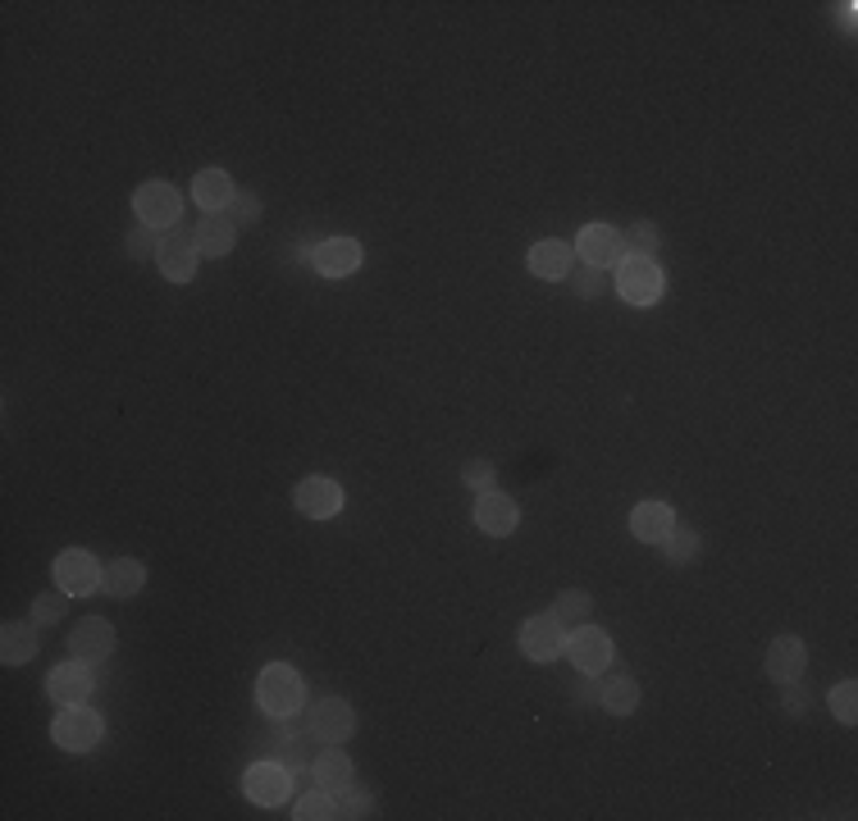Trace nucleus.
<instances>
[{"label":"nucleus","mask_w":858,"mask_h":821,"mask_svg":"<svg viewBox=\"0 0 858 821\" xmlns=\"http://www.w3.org/2000/svg\"><path fill=\"white\" fill-rule=\"evenodd\" d=\"M475 525H480L485 535H494V539H507L511 529L520 525V511H516V502L507 493L489 489V493H480V502H475Z\"/></svg>","instance_id":"15"},{"label":"nucleus","mask_w":858,"mask_h":821,"mask_svg":"<svg viewBox=\"0 0 858 821\" xmlns=\"http://www.w3.org/2000/svg\"><path fill=\"white\" fill-rule=\"evenodd\" d=\"M526 265H530V274H539V278H571V265H576V252H571V243H557V237H544V243H535L530 247V256H526Z\"/></svg>","instance_id":"18"},{"label":"nucleus","mask_w":858,"mask_h":821,"mask_svg":"<svg viewBox=\"0 0 858 821\" xmlns=\"http://www.w3.org/2000/svg\"><path fill=\"white\" fill-rule=\"evenodd\" d=\"M101 735H106V721L91 712V707H82V703H74V707H60V716L51 721V740L60 744V749H69V753H87V749H97L101 744Z\"/></svg>","instance_id":"2"},{"label":"nucleus","mask_w":858,"mask_h":821,"mask_svg":"<svg viewBox=\"0 0 858 821\" xmlns=\"http://www.w3.org/2000/svg\"><path fill=\"white\" fill-rule=\"evenodd\" d=\"M520 653L530 662H553L566 653V625L553 616V612H539L520 625Z\"/></svg>","instance_id":"7"},{"label":"nucleus","mask_w":858,"mask_h":821,"mask_svg":"<svg viewBox=\"0 0 858 821\" xmlns=\"http://www.w3.org/2000/svg\"><path fill=\"white\" fill-rule=\"evenodd\" d=\"M803 666H808V648H803L794 635L772 639V648H768V675H772L777 685H794V681H803Z\"/></svg>","instance_id":"17"},{"label":"nucleus","mask_w":858,"mask_h":821,"mask_svg":"<svg viewBox=\"0 0 858 821\" xmlns=\"http://www.w3.org/2000/svg\"><path fill=\"white\" fill-rule=\"evenodd\" d=\"M553 616H557V620L566 625V631H576V625H585V620L594 616V598H589L585 589H566V594L557 598Z\"/></svg>","instance_id":"26"},{"label":"nucleus","mask_w":858,"mask_h":821,"mask_svg":"<svg viewBox=\"0 0 858 821\" xmlns=\"http://www.w3.org/2000/svg\"><path fill=\"white\" fill-rule=\"evenodd\" d=\"M256 703H261V712H265L270 721H293V716L302 712V703H306L302 675H298L293 666H283V662L265 666L261 681H256Z\"/></svg>","instance_id":"1"},{"label":"nucleus","mask_w":858,"mask_h":821,"mask_svg":"<svg viewBox=\"0 0 858 821\" xmlns=\"http://www.w3.org/2000/svg\"><path fill=\"white\" fill-rule=\"evenodd\" d=\"M662 548H666V561H676V566H690L694 557H699V535L690 525H676L672 535L662 539Z\"/></svg>","instance_id":"27"},{"label":"nucleus","mask_w":858,"mask_h":821,"mask_svg":"<svg viewBox=\"0 0 858 821\" xmlns=\"http://www.w3.org/2000/svg\"><path fill=\"white\" fill-rule=\"evenodd\" d=\"M298 821H329V817H339V808H333V794L329 790H311V794H302L298 799V812H293Z\"/></svg>","instance_id":"28"},{"label":"nucleus","mask_w":858,"mask_h":821,"mask_svg":"<svg viewBox=\"0 0 858 821\" xmlns=\"http://www.w3.org/2000/svg\"><path fill=\"white\" fill-rule=\"evenodd\" d=\"M298 511L311 516V520H333L343 511V489L333 485L329 475H311L298 485Z\"/></svg>","instance_id":"13"},{"label":"nucleus","mask_w":858,"mask_h":821,"mask_svg":"<svg viewBox=\"0 0 858 821\" xmlns=\"http://www.w3.org/2000/svg\"><path fill=\"white\" fill-rule=\"evenodd\" d=\"M91 671H87V662H60L51 675H46V694H51L60 707H74V703H87V694H91Z\"/></svg>","instance_id":"14"},{"label":"nucleus","mask_w":858,"mask_h":821,"mask_svg":"<svg viewBox=\"0 0 858 821\" xmlns=\"http://www.w3.org/2000/svg\"><path fill=\"white\" fill-rule=\"evenodd\" d=\"M233 178L224 174V169H202L197 178H193V202L206 211V215H224L228 211V202H233Z\"/></svg>","instance_id":"21"},{"label":"nucleus","mask_w":858,"mask_h":821,"mask_svg":"<svg viewBox=\"0 0 858 821\" xmlns=\"http://www.w3.org/2000/svg\"><path fill=\"white\" fill-rule=\"evenodd\" d=\"M566 657H571V666H581L585 675H603L612 666L616 648H612V635L594 631V625L585 620V625H576V635H566Z\"/></svg>","instance_id":"8"},{"label":"nucleus","mask_w":858,"mask_h":821,"mask_svg":"<svg viewBox=\"0 0 858 821\" xmlns=\"http://www.w3.org/2000/svg\"><path fill=\"white\" fill-rule=\"evenodd\" d=\"M243 790H247L252 803L279 808L283 799L293 794V766H283V762H256L247 776H243Z\"/></svg>","instance_id":"10"},{"label":"nucleus","mask_w":858,"mask_h":821,"mask_svg":"<svg viewBox=\"0 0 858 821\" xmlns=\"http://www.w3.org/2000/svg\"><path fill=\"white\" fill-rule=\"evenodd\" d=\"M662 265H653V256H626L616 265V293H622L631 306H653L662 297Z\"/></svg>","instance_id":"3"},{"label":"nucleus","mask_w":858,"mask_h":821,"mask_svg":"<svg viewBox=\"0 0 858 821\" xmlns=\"http://www.w3.org/2000/svg\"><path fill=\"white\" fill-rule=\"evenodd\" d=\"M197 243H193V233H160V252H156V265L169 283H187L197 274Z\"/></svg>","instance_id":"12"},{"label":"nucleus","mask_w":858,"mask_h":821,"mask_svg":"<svg viewBox=\"0 0 858 821\" xmlns=\"http://www.w3.org/2000/svg\"><path fill=\"white\" fill-rule=\"evenodd\" d=\"M237 228H243V224H256L261 219V197H256V192H233V202H228V211H224Z\"/></svg>","instance_id":"31"},{"label":"nucleus","mask_w":858,"mask_h":821,"mask_svg":"<svg viewBox=\"0 0 858 821\" xmlns=\"http://www.w3.org/2000/svg\"><path fill=\"white\" fill-rule=\"evenodd\" d=\"M781 703H786L790 716H803V712H808V690H803V681L786 685V698H781Z\"/></svg>","instance_id":"37"},{"label":"nucleus","mask_w":858,"mask_h":821,"mask_svg":"<svg viewBox=\"0 0 858 821\" xmlns=\"http://www.w3.org/2000/svg\"><path fill=\"white\" fill-rule=\"evenodd\" d=\"M622 243H626V256H653L657 252V224H649V219L631 224L622 233Z\"/></svg>","instance_id":"29"},{"label":"nucleus","mask_w":858,"mask_h":821,"mask_svg":"<svg viewBox=\"0 0 858 821\" xmlns=\"http://www.w3.org/2000/svg\"><path fill=\"white\" fill-rule=\"evenodd\" d=\"M101 579H106V570L97 566V557L82 553V548H65V553L56 557V589H65L69 598L97 594Z\"/></svg>","instance_id":"5"},{"label":"nucleus","mask_w":858,"mask_h":821,"mask_svg":"<svg viewBox=\"0 0 858 821\" xmlns=\"http://www.w3.org/2000/svg\"><path fill=\"white\" fill-rule=\"evenodd\" d=\"M142 585H147V566L133 561V557L110 561V566H106V579H101V589H106L110 598H133V594H142Z\"/></svg>","instance_id":"23"},{"label":"nucleus","mask_w":858,"mask_h":821,"mask_svg":"<svg viewBox=\"0 0 858 821\" xmlns=\"http://www.w3.org/2000/svg\"><path fill=\"white\" fill-rule=\"evenodd\" d=\"M193 243L202 256H228L237 243V224L228 215H202V224L193 228Z\"/></svg>","instance_id":"22"},{"label":"nucleus","mask_w":858,"mask_h":821,"mask_svg":"<svg viewBox=\"0 0 858 821\" xmlns=\"http://www.w3.org/2000/svg\"><path fill=\"white\" fill-rule=\"evenodd\" d=\"M352 731H357V712H352V703H343V698H320V703L306 712V735H311V740L343 744V740H352Z\"/></svg>","instance_id":"6"},{"label":"nucleus","mask_w":858,"mask_h":821,"mask_svg":"<svg viewBox=\"0 0 858 821\" xmlns=\"http://www.w3.org/2000/svg\"><path fill=\"white\" fill-rule=\"evenodd\" d=\"M831 712H836V721H845V726H854V721H858V685L854 681L831 690Z\"/></svg>","instance_id":"30"},{"label":"nucleus","mask_w":858,"mask_h":821,"mask_svg":"<svg viewBox=\"0 0 858 821\" xmlns=\"http://www.w3.org/2000/svg\"><path fill=\"white\" fill-rule=\"evenodd\" d=\"M69 653H74L78 662H87V666H101V662L115 653V625L101 620V616L78 620V631L69 635Z\"/></svg>","instance_id":"11"},{"label":"nucleus","mask_w":858,"mask_h":821,"mask_svg":"<svg viewBox=\"0 0 858 821\" xmlns=\"http://www.w3.org/2000/svg\"><path fill=\"white\" fill-rule=\"evenodd\" d=\"M311 776H315L320 790L339 794V790H348V785L357 781V766H352V758H348L339 744H333V749H324V753L311 762Z\"/></svg>","instance_id":"20"},{"label":"nucleus","mask_w":858,"mask_h":821,"mask_svg":"<svg viewBox=\"0 0 858 821\" xmlns=\"http://www.w3.org/2000/svg\"><path fill=\"white\" fill-rule=\"evenodd\" d=\"M607 293V270H594V265H576V297L594 302Z\"/></svg>","instance_id":"32"},{"label":"nucleus","mask_w":858,"mask_h":821,"mask_svg":"<svg viewBox=\"0 0 858 821\" xmlns=\"http://www.w3.org/2000/svg\"><path fill=\"white\" fill-rule=\"evenodd\" d=\"M333 808H339V817H370V794L365 790H357V781L348 785V790H339L333 794Z\"/></svg>","instance_id":"33"},{"label":"nucleus","mask_w":858,"mask_h":821,"mask_svg":"<svg viewBox=\"0 0 858 821\" xmlns=\"http://www.w3.org/2000/svg\"><path fill=\"white\" fill-rule=\"evenodd\" d=\"M32 653H37V635H32V625L10 620L6 631H0V657H6V666H23Z\"/></svg>","instance_id":"25"},{"label":"nucleus","mask_w":858,"mask_h":821,"mask_svg":"<svg viewBox=\"0 0 858 821\" xmlns=\"http://www.w3.org/2000/svg\"><path fill=\"white\" fill-rule=\"evenodd\" d=\"M361 243H352V237H329V243H320V252H315V270L324 274V278H348V274H357L361 270Z\"/></svg>","instance_id":"16"},{"label":"nucleus","mask_w":858,"mask_h":821,"mask_svg":"<svg viewBox=\"0 0 858 821\" xmlns=\"http://www.w3.org/2000/svg\"><path fill=\"white\" fill-rule=\"evenodd\" d=\"M133 211H137V219L147 224V228H174L178 215H183V202H178L174 183L152 178V183H142V187L133 192Z\"/></svg>","instance_id":"4"},{"label":"nucleus","mask_w":858,"mask_h":821,"mask_svg":"<svg viewBox=\"0 0 858 821\" xmlns=\"http://www.w3.org/2000/svg\"><path fill=\"white\" fill-rule=\"evenodd\" d=\"M676 529V511L666 507V502H640L635 511H631V535L640 539V544H662L666 535Z\"/></svg>","instance_id":"19"},{"label":"nucleus","mask_w":858,"mask_h":821,"mask_svg":"<svg viewBox=\"0 0 858 821\" xmlns=\"http://www.w3.org/2000/svg\"><path fill=\"white\" fill-rule=\"evenodd\" d=\"M598 703L612 712V716H631L640 707V685L631 675H612V681L598 685Z\"/></svg>","instance_id":"24"},{"label":"nucleus","mask_w":858,"mask_h":821,"mask_svg":"<svg viewBox=\"0 0 858 821\" xmlns=\"http://www.w3.org/2000/svg\"><path fill=\"white\" fill-rule=\"evenodd\" d=\"M461 479H466V489H475V493H489V489L498 485V475H494V466H489V461H466Z\"/></svg>","instance_id":"35"},{"label":"nucleus","mask_w":858,"mask_h":821,"mask_svg":"<svg viewBox=\"0 0 858 821\" xmlns=\"http://www.w3.org/2000/svg\"><path fill=\"white\" fill-rule=\"evenodd\" d=\"M65 603H69V594H65V589L41 594V598L32 603V616H37L41 625H51V620H60V616H65Z\"/></svg>","instance_id":"36"},{"label":"nucleus","mask_w":858,"mask_h":821,"mask_svg":"<svg viewBox=\"0 0 858 821\" xmlns=\"http://www.w3.org/2000/svg\"><path fill=\"white\" fill-rule=\"evenodd\" d=\"M576 256L585 265H594V270H612V265L626 261V243L612 224H585L581 237H576Z\"/></svg>","instance_id":"9"},{"label":"nucleus","mask_w":858,"mask_h":821,"mask_svg":"<svg viewBox=\"0 0 858 821\" xmlns=\"http://www.w3.org/2000/svg\"><path fill=\"white\" fill-rule=\"evenodd\" d=\"M124 247H128V256H133V261H147V256H156V252H160V237H156V228L142 224V228H133V233H128V243H124Z\"/></svg>","instance_id":"34"}]
</instances>
